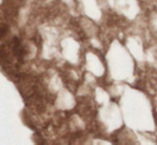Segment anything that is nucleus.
<instances>
[{"mask_svg":"<svg viewBox=\"0 0 157 145\" xmlns=\"http://www.w3.org/2000/svg\"><path fill=\"white\" fill-rule=\"evenodd\" d=\"M13 51H14L16 58L18 59L19 61L24 60V57L26 54L25 48H24L23 44H21V39L18 37H14L13 39Z\"/></svg>","mask_w":157,"mask_h":145,"instance_id":"1","label":"nucleus"}]
</instances>
